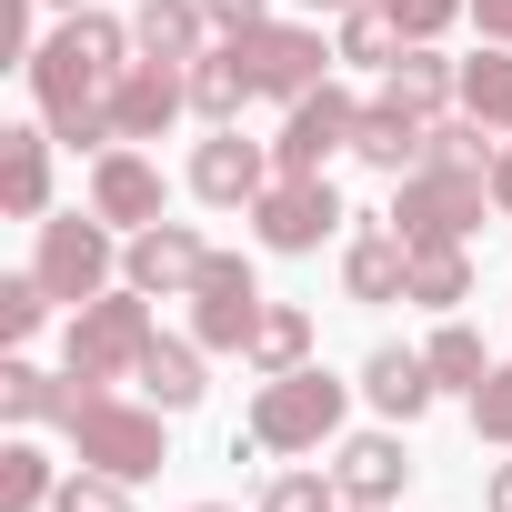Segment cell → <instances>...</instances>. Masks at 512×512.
I'll return each mask as SVG.
<instances>
[{
    "label": "cell",
    "instance_id": "1",
    "mask_svg": "<svg viewBox=\"0 0 512 512\" xmlns=\"http://www.w3.org/2000/svg\"><path fill=\"white\" fill-rule=\"evenodd\" d=\"M131 21H111V11H71L21 71H31V101H41V121H51V141H71V151H111V81L131 71Z\"/></svg>",
    "mask_w": 512,
    "mask_h": 512
},
{
    "label": "cell",
    "instance_id": "2",
    "mask_svg": "<svg viewBox=\"0 0 512 512\" xmlns=\"http://www.w3.org/2000/svg\"><path fill=\"white\" fill-rule=\"evenodd\" d=\"M171 412L161 402H121L111 382H81V402H71V452L81 462H101V472H121V482H151L161 462H171V432H161Z\"/></svg>",
    "mask_w": 512,
    "mask_h": 512
},
{
    "label": "cell",
    "instance_id": "3",
    "mask_svg": "<svg viewBox=\"0 0 512 512\" xmlns=\"http://www.w3.org/2000/svg\"><path fill=\"white\" fill-rule=\"evenodd\" d=\"M161 342V322H151V292H101V302H81L71 312V332H61V372L71 382H131L141 372V352Z\"/></svg>",
    "mask_w": 512,
    "mask_h": 512
},
{
    "label": "cell",
    "instance_id": "4",
    "mask_svg": "<svg viewBox=\"0 0 512 512\" xmlns=\"http://www.w3.org/2000/svg\"><path fill=\"white\" fill-rule=\"evenodd\" d=\"M342 382L322 372V362H302V372H272L262 392H251V422H241V442L251 452H322L332 432H342Z\"/></svg>",
    "mask_w": 512,
    "mask_h": 512
},
{
    "label": "cell",
    "instance_id": "5",
    "mask_svg": "<svg viewBox=\"0 0 512 512\" xmlns=\"http://www.w3.org/2000/svg\"><path fill=\"white\" fill-rule=\"evenodd\" d=\"M31 272L51 282V302H101V292H121V231L101 221V211H51L41 221V251H31Z\"/></svg>",
    "mask_w": 512,
    "mask_h": 512
},
{
    "label": "cell",
    "instance_id": "6",
    "mask_svg": "<svg viewBox=\"0 0 512 512\" xmlns=\"http://www.w3.org/2000/svg\"><path fill=\"white\" fill-rule=\"evenodd\" d=\"M251 221V241L262 251H282V262H302V251H322L352 211H342V191H332V171H272V191L241 211Z\"/></svg>",
    "mask_w": 512,
    "mask_h": 512
},
{
    "label": "cell",
    "instance_id": "7",
    "mask_svg": "<svg viewBox=\"0 0 512 512\" xmlns=\"http://www.w3.org/2000/svg\"><path fill=\"white\" fill-rule=\"evenodd\" d=\"M482 211H492V171H402V191H392V231L402 241H472L482 231Z\"/></svg>",
    "mask_w": 512,
    "mask_h": 512
},
{
    "label": "cell",
    "instance_id": "8",
    "mask_svg": "<svg viewBox=\"0 0 512 512\" xmlns=\"http://www.w3.org/2000/svg\"><path fill=\"white\" fill-rule=\"evenodd\" d=\"M262 282H251V262L241 251H211L201 262V282H191V342L201 352H251V332H262Z\"/></svg>",
    "mask_w": 512,
    "mask_h": 512
},
{
    "label": "cell",
    "instance_id": "9",
    "mask_svg": "<svg viewBox=\"0 0 512 512\" xmlns=\"http://www.w3.org/2000/svg\"><path fill=\"white\" fill-rule=\"evenodd\" d=\"M362 111H372V101H352L342 81L302 91V101L282 111V141H272V171H322L332 151H352V141H362Z\"/></svg>",
    "mask_w": 512,
    "mask_h": 512
},
{
    "label": "cell",
    "instance_id": "10",
    "mask_svg": "<svg viewBox=\"0 0 512 512\" xmlns=\"http://www.w3.org/2000/svg\"><path fill=\"white\" fill-rule=\"evenodd\" d=\"M241 51H251V71H262V101H282V111H292L302 91H322L332 61H342L312 21H262V31H241Z\"/></svg>",
    "mask_w": 512,
    "mask_h": 512
},
{
    "label": "cell",
    "instance_id": "11",
    "mask_svg": "<svg viewBox=\"0 0 512 512\" xmlns=\"http://www.w3.org/2000/svg\"><path fill=\"white\" fill-rule=\"evenodd\" d=\"M91 211L131 241V231H151L161 211H171V181H161V161L141 151V141H111L101 161H91Z\"/></svg>",
    "mask_w": 512,
    "mask_h": 512
},
{
    "label": "cell",
    "instance_id": "12",
    "mask_svg": "<svg viewBox=\"0 0 512 512\" xmlns=\"http://www.w3.org/2000/svg\"><path fill=\"white\" fill-rule=\"evenodd\" d=\"M201 262H211V241H201L191 221H151V231H131V241H121V282H131V292H151V302H191Z\"/></svg>",
    "mask_w": 512,
    "mask_h": 512
},
{
    "label": "cell",
    "instance_id": "13",
    "mask_svg": "<svg viewBox=\"0 0 512 512\" xmlns=\"http://www.w3.org/2000/svg\"><path fill=\"white\" fill-rule=\"evenodd\" d=\"M181 111H191V71L181 61H131L111 81V141H161Z\"/></svg>",
    "mask_w": 512,
    "mask_h": 512
},
{
    "label": "cell",
    "instance_id": "14",
    "mask_svg": "<svg viewBox=\"0 0 512 512\" xmlns=\"http://www.w3.org/2000/svg\"><path fill=\"white\" fill-rule=\"evenodd\" d=\"M191 191H201L211 211H251V201L272 191V151L241 141V121H221V131L191 151Z\"/></svg>",
    "mask_w": 512,
    "mask_h": 512
},
{
    "label": "cell",
    "instance_id": "15",
    "mask_svg": "<svg viewBox=\"0 0 512 512\" xmlns=\"http://www.w3.org/2000/svg\"><path fill=\"white\" fill-rule=\"evenodd\" d=\"M332 482H342V502H372V512H392V502H402V482H412V452H402V432H352V442H342V462H332Z\"/></svg>",
    "mask_w": 512,
    "mask_h": 512
},
{
    "label": "cell",
    "instance_id": "16",
    "mask_svg": "<svg viewBox=\"0 0 512 512\" xmlns=\"http://www.w3.org/2000/svg\"><path fill=\"white\" fill-rule=\"evenodd\" d=\"M342 292H352V302H412V241H402L392 221L342 241Z\"/></svg>",
    "mask_w": 512,
    "mask_h": 512
},
{
    "label": "cell",
    "instance_id": "17",
    "mask_svg": "<svg viewBox=\"0 0 512 512\" xmlns=\"http://www.w3.org/2000/svg\"><path fill=\"white\" fill-rule=\"evenodd\" d=\"M382 101H402L412 121H442V111H462V61H442L432 41H402V61L382 71Z\"/></svg>",
    "mask_w": 512,
    "mask_h": 512
},
{
    "label": "cell",
    "instance_id": "18",
    "mask_svg": "<svg viewBox=\"0 0 512 512\" xmlns=\"http://www.w3.org/2000/svg\"><path fill=\"white\" fill-rule=\"evenodd\" d=\"M0 211L11 221H51V121L0 131Z\"/></svg>",
    "mask_w": 512,
    "mask_h": 512
},
{
    "label": "cell",
    "instance_id": "19",
    "mask_svg": "<svg viewBox=\"0 0 512 512\" xmlns=\"http://www.w3.org/2000/svg\"><path fill=\"white\" fill-rule=\"evenodd\" d=\"M251 101H262V71H251V51H241V41H211V51L191 61V111L221 131V121H241Z\"/></svg>",
    "mask_w": 512,
    "mask_h": 512
},
{
    "label": "cell",
    "instance_id": "20",
    "mask_svg": "<svg viewBox=\"0 0 512 512\" xmlns=\"http://www.w3.org/2000/svg\"><path fill=\"white\" fill-rule=\"evenodd\" d=\"M432 392H442V382H432V362H422V352H402V342H382V352L362 362V402H372L382 422H422V412H432Z\"/></svg>",
    "mask_w": 512,
    "mask_h": 512
},
{
    "label": "cell",
    "instance_id": "21",
    "mask_svg": "<svg viewBox=\"0 0 512 512\" xmlns=\"http://www.w3.org/2000/svg\"><path fill=\"white\" fill-rule=\"evenodd\" d=\"M131 41H141V61H201L211 51V11L201 0H141V21H131Z\"/></svg>",
    "mask_w": 512,
    "mask_h": 512
},
{
    "label": "cell",
    "instance_id": "22",
    "mask_svg": "<svg viewBox=\"0 0 512 512\" xmlns=\"http://www.w3.org/2000/svg\"><path fill=\"white\" fill-rule=\"evenodd\" d=\"M71 402H81V382L71 372H41V362H0V412H11V432H31V422H71Z\"/></svg>",
    "mask_w": 512,
    "mask_h": 512
},
{
    "label": "cell",
    "instance_id": "23",
    "mask_svg": "<svg viewBox=\"0 0 512 512\" xmlns=\"http://www.w3.org/2000/svg\"><path fill=\"white\" fill-rule=\"evenodd\" d=\"M422 151H432V121H412L402 101H372L362 111V141H352V161H372V171H422Z\"/></svg>",
    "mask_w": 512,
    "mask_h": 512
},
{
    "label": "cell",
    "instance_id": "24",
    "mask_svg": "<svg viewBox=\"0 0 512 512\" xmlns=\"http://www.w3.org/2000/svg\"><path fill=\"white\" fill-rule=\"evenodd\" d=\"M201 362H211L201 342H171V332H161V342L141 352V372H131V382H141V402H161V412H191V402L211 392V382H201Z\"/></svg>",
    "mask_w": 512,
    "mask_h": 512
},
{
    "label": "cell",
    "instance_id": "25",
    "mask_svg": "<svg viewBox=\"0 0 512 512\" xmlns=\"http://www.w3.org/2000/svg\"><path fill=\"white\" fill-rule=\"evenodd\" d=\"M51 502H61L51 452H41L31 432H11V442H0V512H51Z\"/></svg>",
    "mask_w": 512,
    "mask_h": 512
},
{
    "label": "cell",
    "instance_id": "26",
    "mask_svg": "<svg viewBox=\"0 0 512 512\" xmlns=\"http://www.w3.org/2000/svg\"><path fill=\"white\" fill-rule=\"evenodd\" d=\"M412 302L422 312L472 302V241H412Z\"/></svg>",
    "mask_w": 512,
    "mask_h": 512
},
{
    "label": "cell",
    "instance_id": "27",
    "mask_svg": "<svg viewBox=\"0 0 512 512\" xmlns=\"http://www.w3.org/2000/svg\"><path fill=\"white\" fill-rule=\"evenodd\" d=\"M241 362L262 372V382H272V372H302V362H312V312H302V302H272V312H262V332H251V352H241Z\"/></svg>",
    "mask_w": 512,
    "mask_h": 512
},
{
    "label": "cell",
    "instance_id": "28",
    "mask_svg": "<svg viewBox=\"0 0 512 512\" xmlns=\"http://www.w3.org/2000/svg\"><path fill=\"white\" fill-rule=\"evenodd\" d=\"M462 111L512 141V51H502V41H482V51L462 61Z\"/></svg>",
    "mask_w": 512,
    "mask_h": 512
},
{
    "label": "cell",
    "instance_id": "29",
    "mask_svg": "<svg viewBox=\"0 0 512 512\" xmlns=\"http://www.w3.org/2000/svg\"><path fill=\"white\" fill-rule=\"evenodd\" d=\"M422 362H432V382H442V392H462V402H472V392H482V372H492V352H482V332H472V322H442V332L422 342Z\"/></svg>",
    "mask_w": 512,
    "mask_h": 512
},
{
    "label": "cell",
    "instance_id": "30",
    "mask_svg": "<svg viewBox=\"0 0 512 512\" xmlns=\"http://www.w3.org/2000/svg\"><path fill=\"white\" fill-rule=\"evenodd\" d=\"M352 71H392L402 61V21L382 11V0H362V11H342V41H332Z\"/></svg>",
    "mask_w": 512,
    "mask_h": 512
},
{
    "label": "cell",
    "instance_id": "31",
    "mask_svg": "<svg viewBox=\"0 0 512 512\" xmlns=\"http://www.w3.org/2000/svg\"><path fill=\"white\" fill-rule=\"evenodd\" d=\"M251 512H342V482L332 472H272Z\"/></svg>",
    "mask_w": 512,
    "mask_h": 512
},
{
    "label": "cell",
    "instance_id": "32",
    "mask_svg": "<svg viewBox=\"0 0 512 512\" xmlns=\"http://www.w3.org/2000/svg\"><path fill=\"white\" fill-rule=\"evenodd\" d=\"M51 322V282L41 272H11V282H0V342H31Z\"/></svg>",
    "mask_w": 512,
    "mask_h": 512
},
{
    "label": "cell",
    "instance_id": "33",
    "mask_svg": "<svg viewBox=\"0 0 512 512\" xmlns=\"http://www.w3.org/2000/svg\"><path fill=\"white\" fill-rule=\"evenodd\" d=\"M51 512H131V482L101 472V462H81V472H61V502Z\"/></svg>",
    "mask_w": 512,
    "mask_h": 512
},
{
    "label": "cell",
    "instance_id": "34",
    "mask_svg": "<svg viewBox=\"0 0 512 512\" xmlns=\"http://www.w3.org/2000/svg\"><path fill=\"white\" fill-rule=\"evenodd\" d=\"M472 432L512 452V362H492V372H482V392H472Z\"/></svg>",
    "mask_w": 512,
    "mask_h": 512
},
{
    "label": "cell",
    "instance_id": "35",
    "mask_svg": "<svg viewBox=\"0 0 512 512\" xmlns=\"http://www.w3.org/2000/svg\"><path fill=\"white\" fill-rule=\"evenodd\" d=\"M382 11L402 21V41H442V31L472 11V0H382Z\"/></svg>",
    "mask_w": 512,
    "mask_h": 512
},
{
    "label": "cell",
    "instance_id": "36",
    "mask_svg": "<svg viewBox=\"0 0 512 512\" xmlns=\"http://www.w3.org/2000/svg\"><path fill=\"white\" fill-rule=\"evenodd\" d=\"M201 11H211L221 41H241V31H262V21H272V0H201Z\"/></svg>",
    "mask_w": 512,
    "mask_h": 512
},
{
    "label": "cell",
    "instance_id": "37",
    "mask_svg": "<svg viewBox=\"0 0 512 512\" xmlns=\"http://www.w3.org/2000/svg\"><path fill=\"white\" fill-rule=\"evenodd\" d=\"M462 21H472L482 41H502V51H512V0H472V11H462Z\"/></svg>",
    "mask_w": 512,
    "mask_h": 512
},
{
    "label": "cell",
    "instance_id": "38",
    "mask_svg": "<svg viewBox=\"0 0 512 512\" xmlns=\"http://www.w3.org/2000/svg\"><path fill=\"white\" fill-rule=\"evenodd\" d=\"M482 512H512V462H492V482H482Z\"/></svg>",
    "mask_w": 512,
    "mask_h": 512
},
{
    "label": "cell",
    "instance_id": "39",
    "mask_svg": "<svg viewBox=\"0 0 512 512\" xmlns=\"http://www.w3.org/2000/svg\"><path fill=\"white\" fill-rule=\"evenodd\" d=\"M492 211H512V141H502V161H492Z\"/></svg>",
    "mask_w": 512,
    "mask_h": 512
},
{
    "label": "cell",
    "instance_id": "40",
    "mask_svg": "<svg viewBox=\"0 0 512 512\" xmlns=\"http://www.w3.org/2000/svg\"><path fill=\"white\" fill-rule=\"evenodd\" d=\"M292 11H332V21H342V11H362V0H292Z\"/></svg>",
    "mask_w": 512,
    "mask_h": 512
},
{
    "label": "cell",
    "instance_id": "41",
    "mask_svg": "<svg viewBox=\"0 0 512 512\" xmlns=\"http://www.w3.org/2000/svg\"><path fill=\"white\" fill-rule=\"evenodd\" d=\"M41 11H91V0H41Z\"/></svg>",
    "mask_w": 512,
    "mask_h": 512
},
{
    "label": "cell",
    "instance_id": "42",
    "mask_svg": "<svg viewBox=\"0 0 512 512\" xmlns=\"http://www.w3.org/2000/svg\"><path fill=\"white\" fill-rule=\"evenodd\" d=\"M342 512H372V502H342Z\"/></svg>",
    "mask_w": 512,
    "mask_h": 512
},
{
    "label": "cell",
    "instance_id": "43",
    "mask_svg": "<svg viewBox=\"0 0 512 512\" xmlns=\"http://www.w3.org/2000/svg\"><path fill=\"white\" fill-rule=\"evenodd\" d=\"M191 512H221V502H191Z\"/></svg>",
    "mask_w": 512,
    "mask_h": 512
}]
</instances>
